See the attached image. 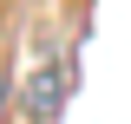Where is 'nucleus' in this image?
<instances>
[{"label": "nucleus", "instance_id": "f257e3e1", "mask_svg": "<svg viewBox=\"0 0 131 124\" xmlns=\"http://www.w3.org/2000/svg\"><path fill=\"white\" fill-rule=\"evenodd\" d=\"M66 78H72V65H46V72L26 78V111H33L39 124L59 118V105H66Z\"/></svg>", "mask_w": 131, "mask_h": 124}, {"label": "nucleus", "instance_id": "f03ea898", "mask_svg": "<svg viewBox=\"0 0 131 124\" xmlns=\"http://www.w3.org/2000/svg\"><path fill=\"white\" fill-rule=\"evenodd\" d=\"M0 105H7V72H0Z\"/></svg>", "mask_w": 131, "mask_h": 124}]
</instances>
